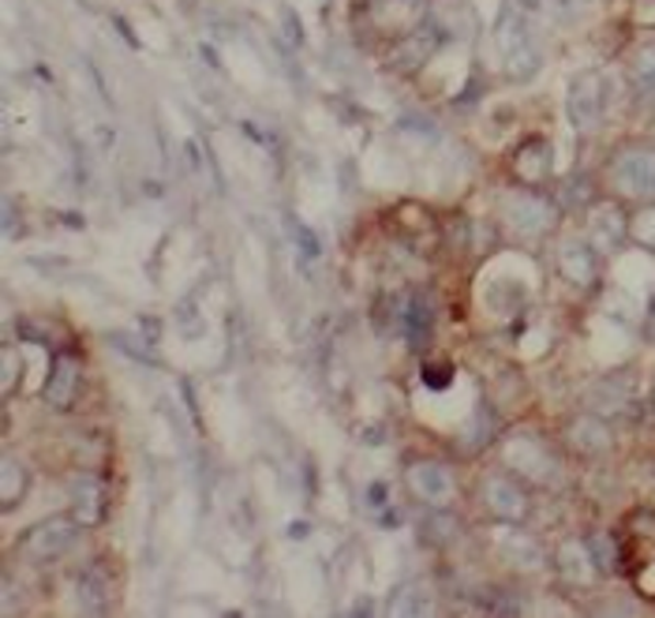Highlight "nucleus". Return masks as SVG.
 Instances as JSON below:
<instances>
[{
    "label": "nucleus",
    "mask_w": 655,
    "mask_h": 618,
    "mask_svg": "<svg viewBox=\"0 0 655 618\" xmlns=\"http://www.w3.org/2000/svg\"><path fill=\"white\" fill-rule=\"evenodd\" d=\"M607 177L625 199L655 203V147H622L607 166Z\"/></svg>",
    "instance_id": "f257e3e1"
},
{
    "label": "nucleus",
    "mask_w": 655,
    "mask_h": 618,
    "mask_svg": "<svg viewBox=\"0 0 655 618\" xmlns=\"http://www.w3.org/2000/svg\"><path fill=\"white\" fill-rule=\"evenodd\" d=\"M588 548H592L596 566L607 570V574H614V566H618V543L611 540V536H607V532L592 536V540H588Z\"/></svg>",
    "instance_id": "aec40b11"
},
{
    "label": "nucleus",
    "mask_w": 655,
    "mask_h": 618,
    "mask_svg": "<svg viewBox=\"0 0 655 618\" xmlns=\"http://www.w3.org/2000/svg\"><path fill=\"white\" fill-rule=\"evenodd\" d=\"M394 615H431L434 611V588L427 581H408L394 593V604H389Z\"/></svg>",
    "instance_id": "2eb2a0df"
},
{
    "label": "nucleus",
    "mask_w": 655,
    "mask_h": 618,
    "mask_svg": "<svg viewBox=\"0 0 655 618\" xmlns=\"http://www.w3.org/2000/svg\"><path fill=\"white\" fill-rule=\"evenodd\" d=\"M405 480H408V491H413L424 506H434V510H442V506H450L453 498H458V476H453V469H445L442 461H416V465H408Z\"/></svg>",
    "instance_id": "39448f33"
},
{
    "label": "nucleus",
    "mask_w": 655,
    "mask_h": 618,
    "mask_svg": "<svg viewBox=\"0 0 655 618\" xmlns=\"http://www.w3.org/2000/svg\"><path fill=\"white\" fill-rule=\"evenodd\" d=\"M603 105H607V90L599 71H577L569 79L566 90V113L577 132H596L603 121Z\"/></svg>",
    "instance_id": "20e7f679"
},
{
    "label": "nucleus",
    "mask_w": 655,
    "mask_h": 618,
    "mask_svg": "<svg viewBox=\"0 0 655 618\" xmlns=\"http://www.w3.org/2000/svg\"><path fill=\"white\" fill-rule=\"evenodd\" d=\"M498 554H502V562L509 570H521V574L543 570L540 540H532V536H524V532H509V529L498 532Z\"/></svg>",
    "instance_id": "9d476101"
},
{
    "label": "nucleus",
    "mask_w": 655,
    "mask_h": 618,
    "mask_svg": "<svg viewBox=\"0 0 655 618\" xmlns=\"http://www.w3.org/2000/svg\"><path fill=\"white\" fill-rule=\"evenodd\" d=\"M105 599H109V588H105V577L98 574V570H87L83 577H79V604H83V611H105Z\"/></svg>",
    "instance_id": "6ab92c4d"
},
{
    "label": "nucleus",
    "mask_w": 655,
    "mask_h": 618,
    "mask_svg": "<svg viewBox=\"0 0 655 618\" xmlns=\"http://www.w3.org/2000/svg\"><path fill=\"white\" fill-rule=\"evenodd\" d=\"M569 442L580 453H603L611 450V431H607V424L596 420V416H580V420L569 427Z\"/></svg>",
    "instance_id": "dca6fc26"
},
{
    "label": "nucleus",
    "mask_w": 655,
    "mask_h": 618,
    "mask_svg": "<svg viewBox=\"0 0 655 618\" xmlns=\"http://www.w3.org/2000/svg\"><path fill=\"white\" fill-rule=\"evenodd\" d=\"M558 270H562V278L573 281V285H580V289L596 285V278H599V251L592 248V240H580V236H573V240H562V248H558Z\"/></svg>",
    "instance_id": "6e6552de"
},
{
    "label": "nucleus",
    "mask_w": 655,
    "mask_h": 618,
    "mask_svg": "<svg viewBox=\"0 0 655 618\" xmlns=\"http://www.w3.org/2000/svg\"><path fill=\"white\" fill-rule=\"evenodd\" d=\"M484 506L506 525H521L524 517H529V495H524V487L509 476L484 480Z\"/></svg>",
    "instance_id": "0eeeda50"
},
{
    "label": "nucleus",
    "mask_w": 655,
    "mask_h": 618,
    "mask_svg": "<svg viewBox=\"0 0 655 618\" xmlns=\"http://www.w3.org/2000/svg\"><path fill=\"white\" fill-rule=\"evenodd\" d=\"M630 233H633V240H641L644 248H655V203L648 206V211H641L630 222Z\"/></svg>",
    "instance_id": "412c9836"
},
{
    "label": "nucleus",
    "mask_w": 655,
    "mask_h": 618,
    "mask_svg": "<svg viewBox=\"0 0 655 618\" xmlns=\"http://www.w3.org/2000/svg\"><path fill=\"white\" fill-rule=\"evenodd\" d=\"M71 517H76L79 525H98L105 517V495H102L98 476H79L76 484H71Z\"/></svg>",
    "instance_id": "9b49d317"
},
{
    "label": "nucleus",
    "mask_w": 655,
    "mask_h": 618,
    "mask_svg": "<svg viewBox=\"0 0 655 618\" xmlns=\"http://www.w3.org/2000/svg\"><path fill=\"white\" fill-rule=\"evenodd\" d=\"M625 229H630L625 214L618 211L614 203H596L592 211H588V240H592L599 256H611V251L622 248Z\"/></svg>",
    "instance_id": "1a4fd4ad"
},
{
    "label": "nucleus",
    "mask_w": 655,
    "mask_h": 618,
    "mask_svg": "<svg viewBox=\"0 0 655 618\" xmlns=\"http://www.w3.org/2000/svg\"><path fill=\"white\" fill-rule=\"evenodd\" d=\"M502 217H506L509 233L543 236V233L554 229V217H558V211H554L543 195L524 192V188H513V192L502 195Z\"/></svg>",
    "instance_id": "7ed1b4c3"
},
{
    "label": "nucleus",
    "mask_w": 655,
    "mask_h": 618,
    "mask_svg": "<svg viewBox=\"0 0 655 618\" xmlns=\"http://www.w3.org/2000/svg\"><path fill=\"white\" fill-rule=\"evenodd\" d=\"M76 517H49V521H38L31 532L23 536V554L34 562H49L71 548L76 540Z\"/></svg>",
    "instance_id": "423d86ee"
},
{
    "label": "nucleus",
    "mask_w": 655,
    "mask_h": 618,
    "mask_svg": "<svg viewBox=\"0 0 655 618\" xmlns=\"http://www.w3.org/2000/svg\"><path fill=\"white\" fill-rule=\"evenodd\" d=\"M558 566H562V577L573 581V585H592V581L599 577V566H596V559H592V548H588V543H577V540L562 543Z\"/></svg>",
    "instance_id": "ddd939ff"
},
{
    "label": "nucleus",
    "mask_w": 655,
    "mask_h": 618,
    "mask_svg": "<svg viewBox=\"0 0 655 618\" xmlns=\"http://www.w3.org/2000/svg\"><path fill=\"white\" fill-rule=\"evenodd\" d=\"M15 375H20V352L8 345L4 349V394H12L15 390Z\"/></svg>",
    "instance_id": "4be33fe9"
},
{
    "label": "nucleus",
    "mask_w": 655,
    "mask_h": 618,
    "mask_svg": "<svg viewBox=\"0 0 655 618\" xmlns=\"http://www.w3.org/2000/svg\"><path fill=\"white\" fill-rule=\"evenodd\" d=\"M26 484H31L26 469L15 458H4V465H0V506H4V510L20 506V498L26 495Z\"/></svg>",
    "instance_id": "f3484780"
},
{
    "label": "nucleus",
    "mask_w": 655,
    "mask_h": 618,
    "mask_svg": "<svg viewBox=\"0 0 655 618\" xmlns=\"http://www.w3.org/2000/svg\"><path fill=\"white\" fill-rule=\"evenodd\" d=\"M513 172L524 184H535L551 172V143L547 139H529L521 143V150L513 154Z\"/></svg>",
    "instance_id": "4468645a"
},
{
    "label": "nucleus",
    "mask_w": 655,
    "mask_h": 618,
    "mask_svg": "<svg viewBox=\"0 0 655 618\" xmlns=\"http://www.w3.org/2000/svg\"><path fill=\"white\" fill-rule=\"evenodd\" d=\"M630 79L641 94H655V42H644L630 60Z\"/></svg>",
    "instance_id": "a211bd4d"
},
{
    "label": "nucleus",
    "mask_w": 655,
    "mask_h": 618,
    "mask_svg": "<svg viewBox=\"0 0 655 618\" xmlns=\"http://www.w3.org/2000/svg\"><path fill=\"white\" fill-rule=\"evenodd\" d=\"M79 379H83V371H79V360L76 357H57L49 383H45V397H49V405L68 408L71 402H76Z\"/></svg>",
    "instance_id": "f8f14e48"
},
{
    "label": "nucleus",
    "mask_w": 655,
    "mask_h": 618,
    "mask_svg": "<svg viewBox=\"0 0 655 618\" xmlns=\"http://www.w3.org/2000/svg\"><path fill=\"white\" fill-rule=\"evenodd\" d=\"M498 49H502L506 76L517 79V83H524V79H532L540 71V49H535L529 23L517 12H509L502 26H498Z\"/></svg>",
    "instance_id": "f03ea898"
}]
</instances>
